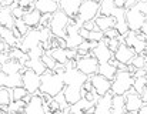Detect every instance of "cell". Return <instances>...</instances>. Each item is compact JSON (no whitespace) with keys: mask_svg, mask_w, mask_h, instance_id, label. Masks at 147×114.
<instances>
[{"mask_svg":"<svg viewBox=\"0 0 147 114\" xmlns=\"http://www.w3.org/2000/svg\"><path fill=\"white\" fill-rule=\"evenodd\" d=\"M50 56L56 60V63L59 64H66L67 63V54H66V49H61V47H54L51 49L50 52H47Z\"/></svg>","mask_w":147,"mask_h":114,"instance_id":"28","label":"cell"},{"mask_svg":"<svg viewBox=\"0 0 147 114\" xmlns=\"http://www.w3.org/2000/svg\"><path fill=\"white\" fill-rule=\"evenodd\" d=\"M63 94L66 97V101L70 106L76 104L77 101H80L83 99L82 97V87H79V86H64Z\"/></svg>","mask_w":147,"mask_h":114,"instance_id":"16","label":"cell"},{"mask_svg":"<svg viewBox=\"0 0 147 114\" xmlns=\"http://www.w3.org/2000/svg\"><path fill=\"white\" fill-rule=\"evenodd\" d=\"M64 89L63 77L59 74H54L51 70H47L43 76H40V93L47 94L50 97H56L59 93H61Z\"/></svg>","mask_w":147,"mask_h":114,"instance_id":"1","label":"cell"},{"mask_svg":"<svg viewBox=\"0 0 147 114\" xmlns=\"http://www.w3.org/2000/svg\"><path fill=\"white\" fill-rule=\"evenodd\" d=\"M49 110L51 113H56V111H59L60 110V107H59V103L54 100V99H51L49 101Z\"/></svg>","mask_w":147,"mask_h":114,"instance_id":"45","label":"cell"},{"mask_svg":"<svg viewBox=\"0 0 147 114\" xmlns=\"http://www.w3.org/2000/svg\"><path fill=\"white\" fill-rule=\"evenodd\" d=\"M40 43H42L40 30H39V29H30V30L27 32V34L22 37V40H20V43H19V46H17V47H19L22 52L27 53L30 49H33V47L39 46Z\"/></svg>","mask_w":147,"mask_h":114,"instance_id":"9","label":"cell"},{"mask_svg":"<svg viewBox=\"0 0 147 114\" xmlns=\"http://www.w3.org/2000/svg\"><path fill=\"white\" fill-rule=\"evenodd\" d=\"M98 14H100L98 1H96V0H83L74 20L84 23V21H89V20H94Z\"/></svg>","mask_w":147,"mask_h":114,"instance_id":"4","label":"cell"},{"mask_svg":"<svg viewBox=\"0 0 147 114\" xmlns=\"http://www.w3.org/2000/svg\"><path fill=\"white\" fill-rule=\"evenodd\" d=\"M133 83H134V77L133 74H130L129 71H120L117 70L114 78L111 80V93L117 94V96H124L127 91H130L133 89Z\"/></svg>","mask_w":147,"mask_h":114,"instance_id":"2","label":"cell"},{"mask_svg":"<svg viewBox=\"0 0 147 114\" xmlns=\"http://www.w3.org/2000/svg\"><path fill=\"white\" fill-rule=\"evenodd\" d=\"M34 9L39 10L42 14L49 13L53 14L59 10V1L57 0H34Z\"/></svg>","mask_w":147,"mask_h":114,"instance_id":"17","label":"cell"},{"mask_svg":"<svg viewBox=\"0 0 147 114\" xmlns=\"http://www.w3.org/2000/svg\"><path fill=\"white\" fill-rule=\"evenodd\" d=\"M83 27H84L86 30H89V32L97 30V27H96V21H94V20H89V21H84V23H83Z\"/></svg>","mask_w":147,"mask_h":114,"instance_id":"44","label":"cell"},{"mask_svg":"<svg viewBox=\"0 0 147 114\" xmlns=\"http://www.w3.org/2000/svg\"><path fill=\"white\" fill-rule=\"evenodd\" d=\"M79 34L83 37V40H89V34H90V32L86 30L84 27H80V29H79Z\"/></svg>","mask_w":147,"mask_h":114,"instance_id":"47","label":"cell"},{"mask_svg":"<svg viewBox=\"0 0 147 114\" xmlns=\"http://www.w3.org/2000/svg\"><path fill=\"white\" fill-rule=\"evenodd\" d=\"M69 20L70 17L61 11L60 9L57 11H54L51 14V20H50V26L49 29L51 30V34L54 37H66V30H67V26H69Z\"/></svg>","mask_w":147,"mask_h":114,"instance_id":"3","label":"cell"},{"mask_svg":"<svg viewBox=\"0 0 147 114\" xmlns=\"http://www.w3.org/2000/svg\"><path fill=\"white\" fill-rule=\"evenodd\" d=\"M70 114H74V113H70Z\"/></svg>","mask_w":147,"mask_h":114,"instance_id":"55","label":"cell"},{"mask_svg":"<svg viewBox=\"0 0 147 114\" xmlns=\"http://www.w3.org/2000/svg\"><path fill=\"white\" fill-rule=\"evenodd\" d=\"M103 42L107 44V47H109V50H110L111 53H114V52L119 49V46H120L119 39H106V37H104V40H103Z\"/></svg>","mask_w":147,"mask_h":114,"instance_id":"40","label":"cell"},{"mask_svg":"<svg viewBox=\"0 0 147 114\" xmlns=\"http://www.w3.org/2000/svg\"><path fill=\"white\" fill-rule=\"evenodd\" d=\"M83 0H59V9L64 11L69 17L74 19L79 13L80 4Z\"/></svg>","mask_w":147,"mask_h":114,"instance_id":"14","label":"cell"},{"mask_svg":"<svg viewBox=\"0 0 147 114\" xmlns=\"http://www.w3.org/2000/svg\"><path fill=\"white\" fill-rule=\"evenodd\" d=\"M11 103V97H10V89L1 86L0 87V107H3L4 110H7V106Z\"/></svg>","mask_w":147,"mask_h":114,"instance_id":"32","label":"cell"},{"mask_svg":"<svg viewBox=\"0 0 147 114\" xmlns=\"http://www.w3.org/2000/svg\"><path fill=\"white\" fill-rule=\"evenodd\" d=\"M134 56H136L134 50L131 47H129L126 43H120L119 49L114 52V58L121 64H130Z\"/></svg>","mask_w":147,"mask_h":114,"instance_id":"13","label":"cell"},{"mask_svg":"<svg viewBox=\"0 0 147 114\" xmlns=\"http://www.w3.org/2000/svg\"><path fill=\"white\" fill-rule=\"evenodd\" d=\"M94 21H96L97 30L103 32V33H104L106 30H109V29L116 27V19H114L113 16H103V14H98L97 17L94 19Z\"/></svg>","mask_w":147,"mask_h":114,"instance_id":"20","label":"cell"},{"mask_svg":"<svg viewBox=\"0 0 147 114\" xmlns=\"http://www.w3.org/2000/svg\"><path fill=\"white\" fill-rule=\"evenodd\" d=\"M104 40V33L103 32H100V30H93V32H90V34H89V42H103Z\"/></svg>","mask_w":147,"mask_h":114,"instance_id":"41","label":"cell"},{"mask_svg":"<svg viewBox=\"0 0 147 114\" xmlns=\"http://www.w3.org/2000/svg\"><path fill=\"white\" fill-rule=\"evenodd\" d=\"M76 61H77L76 68H77L80 73H83L84 76H87V77L96 74V73L98 71V61H97V58L93 56L92 53H90L89 56H86V57H80V58H77Z\"/></svg>","mask_w":147,"mask_h":114,"instance_id":"7","label":"cell"},{"mask_svg":"<svg viewBox=\"0 0 147 114\" xmlns=\"http://www.w3.org/2000/svg\"><path fill=\"white\" fill-rule=\"evenodd\" d=\"M89 78H90V81H92L93 90L97 93L98 97H101V96L110 93V90H111V80H109V78L100 76L98 73L93 74V76H90Z\"/></svg>","mask_w":147,"mask_h":114,"instance_id":"10","label":"cell"},{"mask_svg":"<svg viewBox=\"0 0 147 114\" xmlns=\"http://www.w3.org/2000/svg\"><path fill=\"white\" fill-rule=\"evenodd\" d=\"M20 73H22V86L27 90V93H30V94L39 93V89H40V76L36 74L33 70L26 68V67H23L20 70Z\"/></svg>","mask_w":147,"mask_h":114,"instance_id":"6","label":"cell"},{"mask_svg":"<svg viewBox=\"0 0 147 114\" xmlns=\"http://www.w3.org/2000/svg\"><path fill=\"white\" fill-rule=\"evenodd\" d=\"M92 54L97 58L98 64H104V63H109L113 57H114V53H111L107 47V44L104 42H100L97 44V47L94 50H92Z\"/></svg>","mask_w":147,"mask_h":114,"instance_id":"15","label":"cell"},{"mask_svg":"<svg viewBox=\"0 0 147 114\" xmlns=\"http://www.w3.org/2000/svg\"><path fill=\"white\" fill-rule=\"evenodd\" d=\"M124 97H126V103L124 104H126V111L127 113H137L142 109L143 99H142L140 94H137L134 91V89H131L130 91H127L124 94Z\"/></svg>","mask_w":147,"mask_h":114,"instance_id":"12","label":"cell"},{"mask_svg":"<svg viewBox=\"0 0 147 114\" xmlns=\"http://www.w3.org/2000/svg\"><path fill=\"white\" fill-rule=\"evenodd\" d=\"M134 7H137V9H139V10H140L143 14H146V16H147V1L140 0V1H139V3L134 6Z\"/></svg>","mask_w":147,"mask_h":114,"instance_id":"46","label":"cell"},{"mask_svg":"<svg viewBox=\"0 0 147 114\" xmlns=\"http://www.w3.org/2000/svg\"><path fill=\"white\" fill-rule=\"evenodd\" d=\"M140 32L144 34V36H147V20L143 23V26H142V29H140Z\"/></svg>","mask_w":147,"mask_h":114,"instance_id":"51","label":"cell"},{"mask_svg":"<svg viewBox=\"0 0 147 114\" xmlns=\"http://www.w3.org/2000/svg\"><path fill=\"white\" fill-rule=\"evenodd\" d=\"M27 94V90L23 87V86H19V87H14V89H10V97H11V101H19V100H23Z\"/></svg>","mask_w":147,"mask_h":114,"instance_id":"31","label":"cell"},{"mask_svg":"<svg viewBox=\"0 0 147 114\" xmlns=\"http://www.w3.org/2000/svg\"><path fill=\"white\" fill-rule=\"evenodd\" d=\"M0 114H7V113H6V110H4L3 107H0Z\"/></svg>","mask_w":147,"mask_h":114,"instance_id":"52","label":"cell"},{"mask_svg":"<svg viewBox=\"0 0 147 114\" xmlns=\"http://www.w3.org/2000/svg\"><path fill=\"white\" fill-rule=\"evenodd\" d=\"M57 1H59V0H57Z\"/></svg>","mask_w":147,"mask_h":114,"instance_id":"56","label":"cell"},{"mask_svg":"<svg viewBox=\"0 0 147 114\" xmlns=\"http://www.w3.org/2000/svg\"><path fill=\"white\" fill-rule=\"evenodd\" d=\"M9 58L17 60L19 63H22V64L24 66V63L29 60V56H27V53L22 52L19 47H13V49H10V52H9Z\"/></svg>","mask_w":147,"mask_h":114,"instance_id":"30","label":"cell"},{"mask_svg":"<svg viewBox=\"0 0 147 114\" xmlns=\"http://www.w3.org/2000/svg\"><path fill=\"white\" fill-rule=\"evenodd\" d=\"M24 114H46L45 110V100L42 99V93L32 94V99L24 106Z\"/></svg>","mask_w":147,"mask_h":114,"instance_id":"11","label":"cell"},{"mask_svg":"<svg viewBox=\"0 0 147 114\" xmlns=\"http://www.w3.org/2000/svg\"><path fill=\"white\" fill-rule=\"evenodd\" d=\"M14 29L20 33V36L23 37V36H26L27 34V32L30 30L27 26H26V23L23 21V19H17L16 21H14Z\"/></svg>","mask_w":147,"mask_h":114,"instance_id":"35","label":"cell"},{"mask_svg":"<svg viewBox=\"0 0 147 114\" xmlns=\"http://www.w3.org/2000/svg\"><path fill=\"white\" fill-rule=\"evenodd\" d=\"M147 87V80H146V76L144 77H136L134 78V83H133V89L137 94L142 96V93L146 90Z\"/></svg>","mask_w":147,"mask_h":114,"instance_id":"33","label":"cell"},{"mask_svg":"<svg viewBox=\"0 0 147 114\" xmlns=\"http://www.w3.org/2000/svg\"><path fill=\"white\" fill-rule=\"evenodd\" d=\"M126 97L113 94L111 99V114H127L126 111Z\"/></svg>","mask_w":147,"mask_h":114,"instance_id":"24","label":"cell"},{"mask_svg":"<svg viewBox=\"0 0 147 114\" xmlns=\"http://www.w3.org/2000/svg\"><path fill=\"white\" fill-rule=\"evenodd\" d=\"M113 1L117 9H124V6H126V0H113Z\"/></svg>","mask_w":147,"mask_h":114,"instance_id":"50","label":"cell"},{"mask_svg":"<svg viewBox=\"0 0 147 114\" xmlns=\"http://www.w3.org/2000/svg\"><path fill=\"white\" fill-rule=\"evenodd\" d=\"M17 0H0V7H11Z\"/></svg>","mask_w":147,"mask_h":114,"instance_id":"48","label":"cell"},{"mask_svg":"<svg viewBox=\"0 0 147 114\" xmlns=\"http://www.w3.org/2000/svg\"><path fill=\"white\" fill-rule=\"evenodd\" d=\"M40 17H42V13L36 9H32V10H27L24 13L23 21L26 23V26L29 29H37L40 24Z\"/></svg>","mask_w":147,"mask_h":114,"instance_id":"19","label":"cell"},{"mask_svg":"<svg viewBox=\"0 0 147 114\" xmlns=\"http://www.w3.org/2000/svg\"><path fill=\"white\" fill-rule=\"evenodd\" d=\"M127 114H137V113H127Z\"/></svg>","mask_w":147,"mask_h":114,"instance_id":"54","label":"cell"},{"mask_svg":"<svg viewBox=\"0 0 147 114\" xmlns=\"http://www.w3.org/2000/svg\"><path fill=\"white\" fill-rule=\"evenodd\" d=\"M100 76L109 78V80H113L116 73H117V68L114 66H111L110 63H104V64H98V71H97Z\"/></svg>","mask_w":147,"mask_h":114,"instance_id":"26","label":"cell"},{"mask_svg":"<svg viewBox=\"0 0 147 114\" xmlns=\"http://www.w3.org/2000/svg\"><path fill=\"white\" fill-rule=\"evenodd\" d=\"M24 100H19V101H11L9 106H7V111L9 114H13V113H17V111H23L24 110Z\"/></svg>","mask_w":147,"mask_h":114,"instance_id":"34","label":"cell"},{"mask_svg":"<svg viewBox=\"0 0 147 114\" xmlns=\"http://www.w3.org/2000/svg\"><path fill=\"white\" fill-rule=\"evenodd\" d=\"M0 39H1L10 49L17 47L19 43H20V42L14 37L13 30H10V29H7V27H3V26H0Z\"/></svg>","mask_w":147,"mask_h":114,"instance_id":"23","label":"cell"},{"mask_svg":"<svg viewBox=\"0 0 147 114\" xmlns=\"http://www.w3.org/2000/svg\"><path fill=\"white\" fill-rule=\"evenodd\" d=\"M23 67H24V66H23L22 63H19L17 60H13V58H9L7 61H4L3 64H0V70H1L6 76L20 73V70H22Z\"/></svg>","mask_w":147,"mask_h":114,"instance_id":"21","label":"cell"},{"mask_svg":"<svg viewBox=\"0 0 147 114\" xmlns=\"http://www.w3.org/2000/svg\"><path fill=\"white\" fill-rule=\"evenodd\" d=\"M50 20H51V14H49V13L42 14L39 27H40V29H43V27H49V26H50Z\"/></svg>","mask_w":147,"mask_h":114,"instance_id":"42","label":"cell"},{"mask_svg":"<svg viewBox=\"0 0 147 114\" xmlns=\"http://www.w3.org/2000/svg\"><path fill=\"white\" fill-rule=\"evenodd\" d=\"M14 21H16V19L11 14V9L10 7H0V26L13 30Z\"/></svg>","mask_w":147,"mask_h":114,"instance_id":"22","label":"cell"},{"mask_svg":"<svg viewBox=\"0 0 147 114\" xmlns=\"http://www.w3.org/2000/svg\"><path fill=\"white\" fill-rule=\"evenodd\" d=\"M42 61L45 63L46 68H47V70H51V71L54 70V67H56V64H57V63H56V60L50 56L49 53H45V54L42 56Z\"/></svg>","mask_w":147,"mask_h":114,"instance_id":"37","label":"cell"},{"mask_svg":"<svg viewBox=\"0 0 147 114\" xmlns=\"http://www.w3.org/2000/svg\"><path fill=\"white\" fill-rule=\"evenodd\" d=\"M98 4H100V14L103 16H113L114 11L117 10L113 0H100Z\"/></svg>","mask_w":147,"mask_h":114,"instance_id":"27","label":"cell"},{"mask_svg":"<svg viewBox=\"0 0 147 114\" xmlns=\"http://www.w3.org/2000/svg\"><path fill=\"white\" fill-rule=\"evenodd\" d=\"M53 99H54V100H56V101L59 103V107H60V111H64V110H66V109H67V107L70 106V104H69V103L66 101V97H64V94H63V91H61V93H59V94H57L56 97H53Z\"/></svg>","mask_w":147,"mask_h":114,"instance_id":"39","label":"cell"},{"mask_svg":"<svg viewBox=\"0 0 147 114\" xmlns=\"http://www.w3.org/2000/svg\"><path fill=\"white\" fill-rule=\"evenodd\" d=\"M139 1H140V0H126V6H124V9H126V10H127V9H131V7H134Z\"/></svg>","mask_w":147,"mask_h":114,"instance_id":"49","label":"cell"},{"mask_svg":"<svg viewBox=\"0 0 147 114\" xmlns=\"http://www.w3.org/2000/svg\"><path fill=\"white\" fill-rule=\"evenodd\" d=\"M130 64H133L136 68H146V58L143 54H136Z\"/></svg>","mask_w":147,"mask_h":114,"instance_id":"38","label":"cell"},{"mask_svg":"<svg viewBox=\"0 0 147 114\" xmlns=\"http://www.w3.org/2000/svg\"><path fill=\"white\" fill-rule=\"evenodd\" d=\"M146 70H147V60H146Z\"/></svg>","mask_w":147,"mask_h":114,"instance_id":"53","label":"cell"},{"mask_svg":"<svg viewBox=\"0 0 147 114\" xmlns=\"http://www.w3.org/2000/svg\"><path fill=\"white\" fill-rule=\"evenodd\" d=\"M43 54H45V50H43L42 44H39V46H36V47H33V49H30L27 52L29 58H42Z\"/></svg>","mask_w":147,"mask_h":114,"instance_id":"36","label":"cell"},{"mask_svg":"<svg viewBox=\"0 0 147 114\" xmlns=\"http://www.w3.org/2000/svg\"><path fill=\"white\" fill-rule=\"evenodd\" d=\"M119 36H120V34H119V32L116 30V27L109 29V30L104 32V37H106V39H117Z\"/></svg>","mask_w":147,"mask_h":114,"instance_id":"43","label":"cell"},{"mask_svg":"<svg viewBox=\"0 0 147 114\" xmlns=\"http://www.w3.org/2000/svg\"><path fill=\"white\" fill-rule=\"evenodd\" d=\"M144 21H146V14H143L137 7H131L126 10V23L129 26V30L140 32Z\"/></svg>","mask_w":147,"mask_h":114,"instance_id":"8","label":"cell"},{"mask_svg":"<svg viewBox=\"0 0 147 114\" xmlns=\"http://www.w3.org/2000/svg\"><path fill=\"white\" fill-rule=\"evenodd\" d=\"M146 37L142 32H129L124 36V43L131 47L134 50L136 54H143L144 52H147V43H146Z\"/></svg>","mask_w":147,"mask_h":114,"instance_id":"5","label":"cell"},{"mask_svg":"<svg viewBox=\"0 0 147 114\" xmlns=\"http://www.w3.org/2000/svg\"><path fill=\"white\" fill-rule=\"evenodd\" d=\"M19 86H22V73L6 76V78H4V87L14 89V87H19Z\"/></svg>","mask_w":147,"mask_h":114,"instance_id":"29","label":"cell"},{"mask_svg":"<svg viewBox=\"0 0 147 114\" xmlns=\"http://www.w3.org/2000/svg\"><path fill=\"white\" fill-rule=\"evenodd\" d=\"M111 99H113L111 91L98 97L97 103H96V113L94 114H111Z\"/></svg>","mask_w":147,"mask_h":114,"instance_id":"18","label":"cell"},{"mask_svg":"<svg viewBox=\"0 0 147 114\" xmlns=\"http://www.w3.org/2000/svg\"><path fill=\"white\" fill-rule=\"evenodd\" d=\"M24 67L33 70V71H34L36 74H39V76H43V74L47 71L45 63L42 61V58H29V60L24 63Z\"/></svg>","mask_w":147,"mask_h":114,"instance_id":"25","label":"cell"}]
</instances>
